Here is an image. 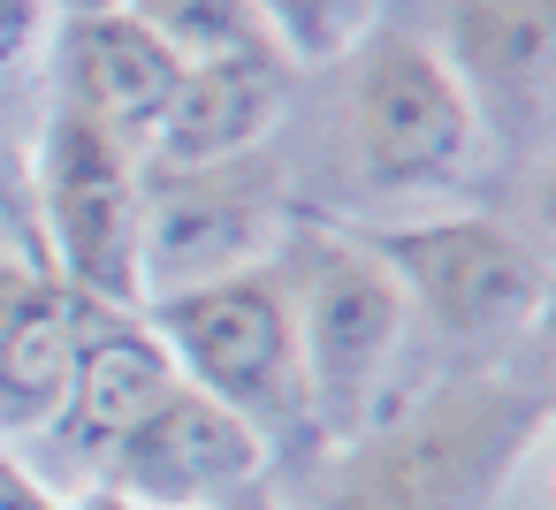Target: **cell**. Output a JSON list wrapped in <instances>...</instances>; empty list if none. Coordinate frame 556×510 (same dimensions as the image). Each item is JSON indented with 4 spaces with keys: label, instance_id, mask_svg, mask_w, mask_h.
I'll return each instance as SVG.
<instances>
[{
    "label": "cell",
    "instance_id": "6da1fadb",
    "mask_svg": "<svg viewBox=\"0 0 556 510\" xmlns=\"http://www.w3.org/2000/svg\"><path fill=\"white\" fill-rule=\"evenodd\" d=\"M548 434V358L541 335L480 373H442L412 404L381 411L351 442L320 449L290 510H495L510 472Z\"/></svg>",
    "mask_w": 556,
    "mask_h": 510
},
{
    "label": "cell",
    "instance_id": "7a4b0ae2",
    "mask_svg": "<svg viewBox=\"0 0 556 510\" xmlns=\"http://www.w3.org/2000/svg\"><path fill=\"white\" fill-rule=\"evenodd\" d=\"M275 275H282L290 328H298L313 434H320V449H336L389 411V373L412 335L404 290L351 221L313 214V206H298V221L282 229Z\"/></svg>",
    "mask_w": 556,
    "mask_h": 510
},
{
    "label": "cell",
    "instance_id": "3957f363",
    "mask_svg": "<svg viewBox=\"0 0 556 510\" xmlns=\"http://www.w3.org/2000/svg\"><path fill=\"white\" fill-rule=\"evenodd\" d=\"M404 290V320L442 343V373L503 366L541 335L548 259L503 214H434V221H351Z\"/></svg>",
    "mask_w": 556,
    "mask_h": 510
},
{
    "label": "cell",
    "instance_id": "277c9868",
    "mask_svg": "<svg viewBox=\"0 0 556 510\" xmlns=\"http://www.w3.org/2000/svg\"><path fill=\"white\" fill-rule=\"evenodd\" d=\"M146 328L161 335V350L176 358V373L199 396H214L222 411H237L267 442L275 487H282V472L298 480L320 457L305 366H298V328H290V297H282L275 259L222 275V282H199V290H176V297H153Z\"/></svg>",
    "mask_w": 556,
    "mask_h": 510
},
{
    "label": "cell",
    "instance_id": "5b68a950",
    "mask_svg": "<svg viewBox=\"0 0 556 510\" xmlns=\"http://www.w3.org/2000/svg\"><path fill=\"white\" fill-rule=\"evenodd\" d=\"M336 161L366 199L457 191L480 168V123L427 39L374 31L351 62H336Z\"/></svg>",
    "mask_w": 556,
    "mask_h": 510
},
{
    "label": "cell",
    "instance_id": "8992f818",
    "mask_svg": "<svg viewBox=\"0 0 556 510\" xmlns=\"http://www.w3.org/2000/svg\"><path fill=\"white\" fill-rule=\"evenodd\" d=\"M31 229L47 267L85 297L115 313H146L138 282V153L115 145L100 123H85L70 100H47L31 115Z\"/></svg>",
    "mask_w": 556,
    "mask_h": 510
},
{
    "label": "cell",
    "instance_id": "52a82bcc",
    "mask_svg": "<svg viewBox=\"0 0 556 510\" xmlns=\"http://www.w3.org/2000/svg\"><path fill=\"white\" fill-rule=\"evenodd\" d=\"M298 221L290 168L275 153L214 161V168H138V282L146 305L244 275L275 259L282 229Z\"/></svg>",
    "mask_w": 556,
    "mask_h": 510
},
{
    "label": "cell",
    "instance_id": "ba28073f",
    "mask_svg": "<svg viewBox=\"0 0 556 510\" xmlns=\"http://www.w3.org/2000/svg\"><path fill=\"white\" fill-rule=\"evenodd\" d=\"M100 487L130 510H244L252 495L275 487V457L237 411L176 381L100 457Z\"/></svg>",
    "mask_w": 556,
    "mask_h": 510
},
{
    "label": "cell",
    "instance_id": "9c48e42d",
    "mask_svg": "<svg viewBox=\"0 0 556 510\" xmlns=\"http://www.w3.org/2000/svg\"><path fill=\"white\" fill-rule=\"evenodd\" d=\"M434 54L457 77L480 145L526 168L556 107V0H450Z\"/></svg>",
    "mask_w": 556,
    "mask_h": 510
},
{
    "label": "cell",
    "instance_id": "30bf717a",
    "mask_svg": "<svg viewBox=\"0 0 556 510\" xmlns=\"http://www.w3.org/2000/svg\"><path fill=\"white\" fill-rule=\"evenodd\" d=\"M298 107V69L275 47H237L214 62H184V85L153 130V145L138 153V168H214V161H244L267 153L282 138Z\"/></svg>",
    "mask_w": 556,
    "mask_h": 510
},
{
    "label": "cell",
    "instance_id": "8fae6325",
    "mask_svg": "<svg viewBox=\"0 0 556 510\" xmlns=\"http://www.w3.org/2000/svg\"><path fill=\"white\" fill-rule=\"evenodd\" d=\"M47 54H54V100H70L85 123H100V130H108L115 145H130V153L153 145L168 100H176V85H184V62H176L146 24H130L123 9L70 16V24H54Z\"/></svg>",
    "mask_w": 556,
    "mask_h": 510
},
{
    "label": "cell",
    "instance_id": "7c38bea8",
    "mask_svg": "<svg viewBox=\"0 0 556 510\" xmlns=\"http://www.w3.org/2000/svg\"><path fill=\"white\" fill-rule=\"evenodd\" d=\"M77 305L85 297L47 267V252L0 237V442L62 419L77 373Z\"/></svg>",
    "mask_w": 556,
    "mask_h": 510
},
{
    "label": "cell",
    "instance_id": "4fadbf2b",
    "mask_svg": "<svg viewBox=\"0 0 556 510\" xmlns=\"http://www.w3.org/2000/svg\"><path fill=\"white\" fill-rule=\"evenodd\" d=\"M176 358L161 350V335L146 328V313H115V305H77V373H70V404H62V442L100 472V457L176 388Z\"/></svg>",
    "mask_w": 556,
    "mask_h": 510
},
{
    "label": "cell",
    "instance_id": "5bb4252c",
    "mask_svg": "<svg viewBox=\"0 0 556 510\" xmlns=\"http://www.w3.org/2000/svg\"><path fill=\"white\" fill-rule=\"evenodd\" d=\"M381 9H389V0H252L267 47H275L298 77L351 62V54L381 31Z\"/></svg>",
    "mask_w": 556,
    "mask_h": 510
},
{
    "label": "cell",
    "instance_id": "9a60e30c",
    "mask_svg": "<svg viewBox=\"0 0 556 510\" xmlns=\"http://www.w3.org/2000/svg\"><path fill=\"white\" fill-rule=\"evenodd\" d=\"M130 24H146L176 62H214L237 47H267L252 0H115Z\"/></svg>",
    "mask_w": 556,
    "mask_h": 510
},
{
    "label": "cell",
    "instance_id": "2e32d148",
    "mask_svg": "<svg viewBox=\"0 0 556 510\" xmlns=\"http://www.w3.org/2000/svg\"><path fill=\"white\" fill-rule=\"evenodd\" d=\"M9 107H16V100H9V77H0V237H16V244L39 252L31 183H24V168H31V123H16Z\"/></svg>",
    "mask_w": 556,
    "mask_h": 510
},
{
    "label": "cell",
    "instance_id": "e0dca14e",
    "mask_svg": "<svg viewBox=\"0 0 556 510\" xmlns=\"http://www.w3.org/2000/svg\"><path fill=\"white\" fill-rule=\"evenodd\" d=\"M0 510H130V502H115L108 487H92V495H54L9 442H0Z\"/></svg>",
    "mask_w": 556,
    "mask_h": 510
},
{
    "label": "cell",
    "instance_id": "ac0fdd59",
    "mask_svg": "<svg viewBox=\"0 0 556 510\" xmlns=\"http://www.w3.org/2000/svg\"><path fill=\"white\" fill-rule=\"evenodd\" d=\"M54 39V9L47 0H0V77H24Z\"/></svg>",
    "mask_w": 556,
    "mask_h": 510
},
{
    "label": "cell",
    "instance_id": "d6986e66",
    "mask_svg": "<svg viewBox=\"0 0 556 510\" xmlns=\"http://www.w3.org/2000/svg\"><path fill=\"white\" fill-rule=\"evenodd\" d=\"M54 9V24H70V16H100V9H115V0H47Z\"/></svg>",
    "mask_w": 556,
    "mask_h": 510
},
{
    "label": "cell",
    "instance_id": "ffe728a7",
    "mask_svg": "<svg viewBox=\"0 0 556 510\" xmlns=\"http://www.w3.org/2000/svg\"><path fill=\"white\" fill-rule=\"evenodd\" d=\"M244 510H290V502H282V495H275V487H267V495H252V502H244Z\"/></svg>",
    "mask_w": 556,
    "mask_h": 510
}]
</instances>
